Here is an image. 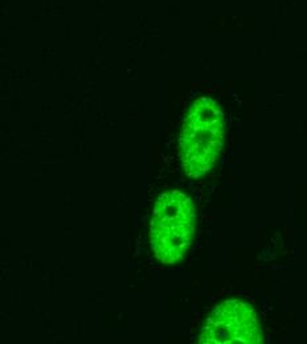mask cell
I'll return each mask as SVG.
<instances>
[{
  "label": "cell",
  "instance_id": "obj_1",
  "mask_svg": "<svg viewBox=\"0 0 307 344\" xmlns=\"http://www.w3.org/2000/svg\"><path fill=\"white\" fill-rule=\"evenodd\" d=\"M225 117L215 99L199 98L188 110L180 132L179 152L188 176L208 172L222 148Z\"/></svg>",
  "mask_w": 307,
  "mask_h": 344
},
{
  "label": "cell",
  "instance_id": "obj_2",
  "mask_svg": "<svg viewBox=\"0 0 307 344\" xmlns=\"http://www.w3.org/2000/svg\"><path fill=\"white\" fill-rule=\"evenodd\" d=\"M196 215L191 197L179 191L166 192L158 199L150 226L154 254L163 263L182 260L193 239Z\"/></svg>",
  "mask_w": 307,
  "mask_h": 344
},
{
  "label": "cell",
  "instance_id": "obj_3",
  "mask_svg": "<svg viewBox=\"0 0 307 344\" xmlns=\"http://www.w3.org/2000/svg\"><path fill=\"white\" fill-rule=\"evenodd\" d=\"M263 339L257 315L250 305L238 299L220 303L203 327V344H257Z\"/></svg>",
  "mask_w": 307,
  "mask_h": 344
}]
</instances>
